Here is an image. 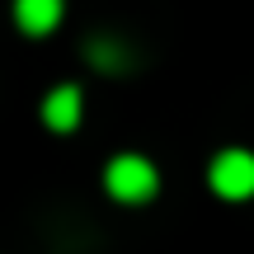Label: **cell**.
<instances>
[{
  "label": "cell",
  "instance_id": "4",
  "mask_svg": "<svg viewBox=\"0 0 254 254\" xmlns=\"http://www.w3.org/2000/svg\"><path fill=\"white\" fill-rule=\"evenodd\" d=\"M43 123L52 127V132H71V127L80 123V90H75V85L52 90L47 104H43Z\"/></svg>",
  "mask_w": 254,
  "mask_h": 254
},
{
  "label": "cell",
  "instance_id": "3",
  "mask_svg": "<svg viewBox=\"0 0 254 254\" xmlns=\"http://www.w3.org/2000/svg\"><path fill=\"white\" fill-rule=\"evenodd\" d=\"M66 14V0H14V19L24 33H52Z\"/></svg>",
  "mask_w": 254,
  "mask_h": 254
},
{
  "label": "cell",
  "instance_id": "2",
  "mask_svg": "<svg viewBox=\"0 0 254 254\" xmlns=\"http://www.w3.org/2000/svg\"><path fill=\"white\" fill-rule=\"evenodd\" d=\"M212 189L221 193V198H231V202H240V198H250L254 193V155L250 151H221L217 160H212Z\"/></svg>",
  "mask_w": 254,
  "mask_h": 254
},
{
  "label": "cell",
  "instance_id": "1",
  "mask_svg": "<svg viewBox=\"0 0 254 254\" xmlns=\"http://www.w3.org/2000/svg\"><path fill=\"white\" fill-rule=\"evenodd\" d=\"M104 184H109V193L118 202H146L155 193V165L141 160V155H118V160L109 165V174H104Z\"/></svg>",
  "mask_w": 254,
  "mask_h": 254
},
{
  "label": "cell",
  "instance_id": "5",
  "mask_svg": "<svg viewBox=\"0 0 254 254\" xmlns=\"http://www.w3.org/2000/svg\"><path fill=\"white\" fill-rule=\"evenodd\" d=\"M90 62L94 66H109V71H123V52L113 43H90Z\"/></svg>",
  "mask_w": 254,
  "mask_h": 254
}]
</instances>
